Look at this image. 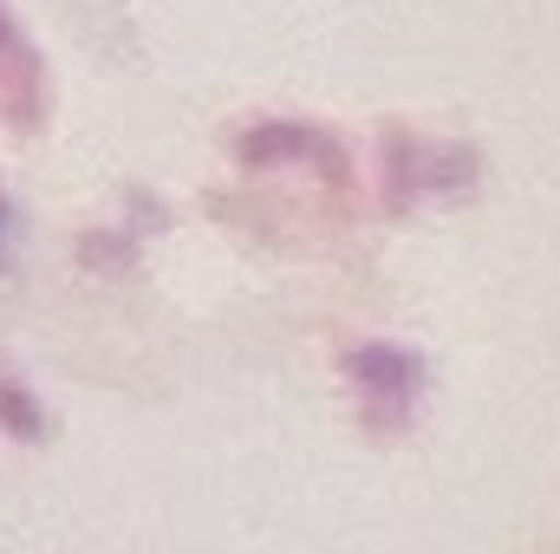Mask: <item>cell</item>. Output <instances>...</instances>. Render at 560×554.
<instances>
[{"label": "cell", "instance_id": "6da1fadb", "mask_svg": "<svg viewBox=\"0 0 560 554\" xmlns=\"http://www.w3.org/2000/svg\"><path fill=\"white\" fill-rule=\"evenodd\" d=\"M0 417H7V430L39 437V417H33V405H26V392H13V385H0Z\"/></svg>", "mask_w": 560, "mask_h": 554}, {"label": "cell", "instance_id": "7a4b0ae2", "mask_svg": "<svg viewBox=\"0 0 560 554\" xmlns=\"http://www.w3.org/2000/svg\"><path fill=\"white\" fill-rule=\"evenodd\" d=\"M0 242H7V203H0Z\"/></svg>", "mask_w": 560, "mask_h": 554}]
</instances>
